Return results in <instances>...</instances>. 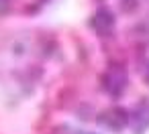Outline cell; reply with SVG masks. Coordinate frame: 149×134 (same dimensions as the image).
Segmentation results:
<instances>
[{
    "label": "cell",
    "instance_id": "6da1fadb",
    "mask_svg": "<svg viewBox=\"0 0 149 134\" xmlns=\"http://www.w3.org/2000/svg\"><path fill=\"white\" fill-rule=\"evenodd\" d=\"M127 83H129L127 71H125L123 67H118V65L108 67V69L104 71V75H102V87H104V91H106L108 96H112V98L123 96L125 89H127Z\"/></svg>",
    "mask_w": 149,
    "mask_h": 134
},
{
    "label": "cell",
    "instance_id": "7a4b0ae2",
    "mask_svg": "<svg viewBox=\"0 0 149 134\" xmlns=\"http://www.w3.org/2000/svg\"><path fill=\"white\" fill-rule=\"evenodd\" d=\"M100 122H102L106 128H110V130H114V132H120V130H125L127 124L131 122V116H129L127 110L114 106V108H108L106 112L100 114Z\"/></svg>",
    "mask_w": 149,
    "mask_h": 134
},
{
    "label": "cell",
    "instance_id": "3957f363",
    "mask_svg": "<svg viewBox=\"0 0 149 134\" xmlns=\"http://www.w3.org/2000/svg\"><path fill=\"white\" fill-rule=\"evenodd\" d=\"M90 27L92 31H96L98 35L106 37L112 33L114 29V14L108 10V8H98L92 16H90Z\"/></svg>",
    "mask_w": 149,
    "mask_h": 134
},
{
    "label": "cell",
    "instance_id": "277c9868",
    "mask_svg": "<svg viewBox=\"0 0 149 134\" xmlns=\"http://www.w3.org/2000/svg\"><path fill=\"white\" fill-rule=\"evenodd\" d=\"M131 124H133L135 134H143V132L149 128V104H141V106L133 112Z\"/></svg>",
    "mask_w": 149,
    "mask_h": 134
},
{
    "label": "cell",
    "instance_id": "5b68a950",
    "mask_svg": "<svg viewBox=\"0 0 149 134\" xmlns=\"http://www.w3.org/2000/svg\"><path fill=\"white\" fill-rule=\"evenodd\" d=\"M8 2H10V0H0V12H4L8 8Z\"/></svg>",
    "mask_w": 149,
    "mask_h": 134
},
{
    "label": "cell",
    "instance_id": "8992f818",
    "mask_svg": "<svg viewBox=\"0 0 149 134\" xmlns=\"http://www.w3.org/2000/svg\"><path fill=\"white\" fill-rule=\"evenodd\" d=\"M145 79H147V83H149V65H147V69H145Z\"/></svg>",
    "mask_w": 149,
    "mask_h": 134
}]
</instances>
